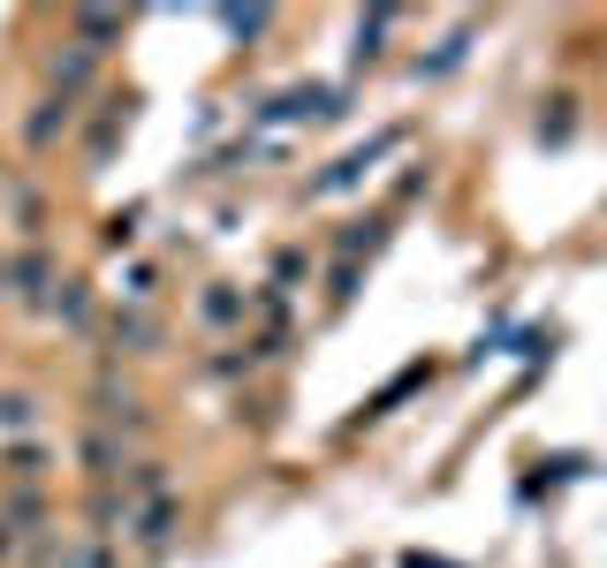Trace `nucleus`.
<instances>
[{
	"label": "nucleus",
	"mask_w": 607,
	"mask_h": 568,
	"mask_svg": "<svg viewBox=\"0 0 607 568\" xmlns=\"http://www.w3.org/2000/svg\"><path fill=\"white\" fill-rule=\"evenodd\" d=\"M380 31H388V15H372V23H357V61H372V53H380Z\"/></svg>",
	"instance_id": "nucleus-1"
}]
</instances>
